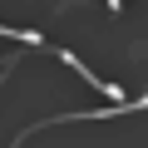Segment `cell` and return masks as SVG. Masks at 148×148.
Returning <instances> with one entry per match:
<instances>
[{
	"instance_id": "1",
	"label": "cell",
	"mask_w": 148,
	"mask_h": 148,
	"mask_svg": "<svg viewBox=\"0 0 148 148\" xmlns=\"http://www.w3.org/2000/svg\"><path fill=\"white\" fill-rule=\"evenodd\" d=\"M119 5H123V0H109V10H119Z\"/></svg>"
}]
</instances>
